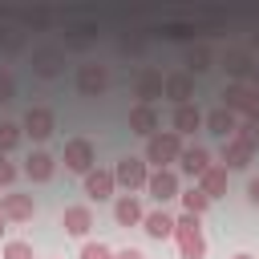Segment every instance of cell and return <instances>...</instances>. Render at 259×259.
Here are the masks:
<instances>
[{
	"mask_svg": "<svg viewBox=\"0 0 259 259\" xmlns=\"http://www.w3.org/2000/svg\"><path fill=\"white\" fill-rule=\"evenodd\" d=\"M174 243L182 259H202L206 255V239H202V219L198 214H182L174 219Z\"/></svg>",
	"mask_w": 259,
	"mask_h": 259,
	"instance_id": "1",
	"label": "cell"
},
{
	"mask_svg": "<svg viewBox=\"0 0 259 259\" xmlns=\"http://www.w3.org/2000/svg\"><path fill=\"white\" fill-rule=\"evenodd\" d=\"M182 134H174V130H166V134H154L150 142H146V166H154V170H170V162H178L182 158Z\"/></svg>",
	"mask_w": 259,
	"mask_h": 259,
	"instance_id": "2",
	"label": "cell"
},
{
	"mask_svg": "<svg viewBox=\"0 0 259 259\" xmlns=\"http://www.w3.org/2000/svg\"><path fill=\"white\" fill-rule=\"evenodd\" d=\"M223 109H231L235 117L243 121H259V93L247 85V81H231L223 89Z\"/></svg>",
	"mask_w": 259,
	"mask_h": 259,
	"instance_id": "3",
	"label": "cell"
},
{
	"mask_svg": "<svg viewBox=\"0 0 259 259\" xmlns=\"http://www.w3.org/2000/svg\"><path fill=\"white\" fill-rule=\"evenodd\" d=\"M93 162H97V150H93L89 138H69L65 142V170H73V174L85 178L93 170Z\"/></svg>",
	"mask_w": 259,
	"mask_h": 259,
	"instance_id": "4",
	"label": "cell"
},
{
	"mask_svg": "<svg viewBox=\"0 0 259 259\" xmlns=\"http://www.w3.org/2000/svg\"><path fill=\"white\" fill-rule=\"evenodd\" d=\"M113 178H117V186H125V194L146 190V182H150V166H146V158H121V162L113 166Z\"/></svg>",
	"mask_w": 259,
	"mask_h": 259,
	"instance_id": "5",
	"label": "cell"
},
{
	"mask_svg": "<svg viewBox=\"0 0 259 259\" xmlns=\"http://www.w3.org/2000/svg\"><path fill=\"white\" fill-rule=\"evenodd\" d=\"M105 89H109V73H105V65L85 61V65L77 69V93H81V97H101Z\"/></svg>",
	"mask_w": 259,
	"mask_h": 259,
	"instance_id": "6",
	"label": "cell"
},
{
	"mask_svg": "<svg viewBox=\"0 0 259 259\" xmlns=\"http://www.w3.org/2000/svg\"><path fill=\"white\" fill-rule=\"evenodd\" d=\"M53 130H57V117H53V109H49V105H32V109L24 113V134H28L32 142L53 138Z\"/></svg>",
	"mask_w": 259,
	"mask_h": 259,
	"instance_id": "7",
	"label": "cell"
},
{
	"mask_svg": "<svg viewBox=\"0 0 259 259\" xmlns=\"http://www.w3.org/2000/svg\"><path fill=\"white\" fill-rule=\"evenodd\" d=\"M134 93H138V105H154L158 97H166V77H162V73H154V69H142V73H138Z\"/></svg>",
	"mask_w": 259,
	"mask_h": 259,
	"instance_id": "8",
	"label": "cell"
},
{
	"mask_svg": "<svg viewBox=\"0 0 259 259\" xmlns=\"http://www.w3.org/2000/svg\"><path fill=\"white\" fill-rule=\"evenodd\" d=\"M146 190H150V198H154V202H170V198H178V194H182V190H178V174H174V170H150Z\"/></svg>",
	"mask_w": 259,
	"mask_h": 259,
	"instance_id": "9",
	"label": "cell"
},
{
	"mask_svg": "<svg viewBox=\"0 0 259 259\" xmlns=\"http://www.w3.org/2000/svg\"><path fill=\"white\" fill-rule=\"evenodd\" d=\"M0 210L8 223H28L36 214V202H32V194H0Z\"/></svg>",
	"mask_w": 259,
	"mask_h": 259,
	"instance_id": "10",
	"label": "cell"
},
{
	"mask_svg": "<svg viewBox=\"0 0 259 259\" xmlns=\"http://www.w3.org/2000/svg\"><path fill=\"white\" fill-rule=\"evenodd\" d=\"M65 65V53L57 45H45V49H32V73L36 77H57Z\"/></svg>",
	"mask_w": 259,
	"mask_h": 259,
	"instance_id": "11",
	"label": "cell"
},
{
	"mask_svg": "<svg viewBox=\"0 0 259 259\" xmlns=\"http://www.w3.org/2000/svg\"><path fill=\"white\" fill-rule=\"evenodd\" d=\"M255 65H259V61H255L247 49H231V53L223 57V69H227V77H231V81H251Z\"/></svg>",
	"mask_w": 259,
	"mask_h": 259,
	"instance_id": "12",
	"label": "cell"
},
{
	"mask_svg": "<svg viewBox=\"0 0 259 259\" xmlns=\"http://www.w3.org/2000/svg\"><path fill=\"white\" fill-rule=\"evenodd\" d=\"M113 190H117V178H113V170H89L85 174V194L89 198H97V202H105V198H113Z\"/></svg>",
	"mask_w": 259,
	"mask_h": 259,
	"instance_id": "13",
	"label": "cell"
},
{
	"mask_svg": "<svg viewBox=\"0 0 259 259\" xmlns=\"http://www.w3.org/2000/svg\"><path fill=\"white\" fill-rule=\"evenodd\" d=\"M130 134H138V138H154L158 134V109L154 105H134L130 109Z\"/></svg>",
	"mask_w": 259,
	"mask_h": 259,
	"instance_id": "14",
	"label": "cell"
},
{
	"mask_svg": "<svg viewBox=\"0 0 259 259\" xmlns=\"http://www.w3.org/2000/svg\"><path fill=\"white\" fill-rule=\"evenodd\" d=\"M142 219H146V210H142L138 194H121L113 202V223L117 227H142Z\"/></svg>",
	"mask_w": 259,
	"mask_h": 259,
	"instance_id": "15",
	"label": "cell"
},
{
	"mask_svg": "<svg viewBox=\"0 0 259 259\" xmlns=\"http://www.w3.org/2000/svg\"><path fill=\"white\" fill-rule=\"evenodd\" d=\"M61 227H65V235L85 239V235H89V227H93V210H89V206H65Z\"/></svg>",
	"mask_w": 259,
	"mask_h": 259,
	"instance_id": "16",
	"label": "cell"
},
{
	"mask_svg": "<svg viewBox=\"0 0 259 259\" xmlns=\"http://www.w3.org/2000/svg\"><path fill=\"white\" fill-rule=\"evenodd\" d=\"M166 97L174 101V109L178 105H190V97H194V77L182 69V73H170L166 77Z\"/></svg>",
	"mask_w": 259,
	"mask_h": 259,
	"instance_id": "17",
	"label": "cell"
},
{
	"mask_svg": "<svg viewBox=\"0 0 259 259\" xmlns=\"http://www.w3.org/2000/svg\"><path fill=\"white\" fill-rule=\"evenodd\" d=\"M251 158H255V150H251L247 142H239V138H227V142H223V166H227V170H247Z\"/></svg>",
	"mask_w": 259,
	"mask_h": 259,
	"instance_id": "18",
	"label": "cell"
},
{
	"mask_svg": "<svg viewBox=\"0 0 259 259\" xmlns=\"http://www.w3.org/2000/svg\"><path fill=\"white\" fill-rule=\"evenodd\" d=\"M202 125H206L214 138H223V142H227V138H235V130H239V117H235L231 109H223V105H219V109H210V113H206V121H202Z\"/></svg>",
	"mask_w": 259,
	"mask_h": 259,
	"instance_id": "19",
	"label": "cell"
},
{
	"mask_svg": "<svg viewBox=\"0 0 259 259\" xmlns=\"http://www.w3.org/2000/svg\"><path fill=\"white\" fill-rule=\"evenodd\" d=\"M202 121H206V113H202L194 101L174 109V134H182V138H186V134H194V130H202Z\"/></svg>",
	"mask_w": 259,
	"mask_h": 259,
	"instance_id": "20",
	"label": "cell"
},
{
	"mask_svg": "<svg viewBox=\"0 0 259 259\" xmlns=\"http://www.w3.org/2000/svg\"><path fill=\"white\" fill-rule=\"evenodd\" d=\"M24 174H28L32 182H49V178L57 174V162H53V154H45V150H32V154H28V162H24Z\"/></svg>",
	"mask_w": 259,
	"mask_h": 259,
	"instance_id": "21",
	"label": "cell"
},
{
	"mask_svg": "<svg viewBox=\"0 0 259 259\" xmlns=\"http://www.w3.org/2000/svg\"><path fill=\"white\" fill-rule=\"evenodd\" d=\"M198 190H202L210 202H214V198H223V194H227V166H223V162H214V166L198 178Z\"/></svg>",
	"mask_w": 259,
	"mask_h": 259,
	"instance_id": "22",
	"label": "cell"
},
{
	"mask_svg": "<svg viewBox=\"0 0 259 259\" xmlns=\"http://www.w3.org/2000/svg\"><path fill=\"white\" fill-rule=\"evenodd\" d=\"M178 162H182V174H190V178H202V174L214 166V162H210V154H206L202 146H190V150H182V158H178Z\"/></svg>",
	"mask_w": 259,
	"mask_h": 259,
	"instance_id": "23",
	"label": "cell"
},
{
	"mask_svg": "<svg viewBox=\"0 0 259 259\" xmlns=\"http://www.w3.org/2000/svg\"><path fill=\"white\" fill-rule=\"evenodd\" d=\"M142 231H146L150 239H174V219H170L166 210H150V214L142 219Z\"/></svg>",
	"mask_w": 259,
	"mask_h": 259,
	"instance_id": "24",
	"label": "cell"
},
{
	"mask_svg": "<svg viewBox=\"0 0 259 259\" xmlns=\"http://www.w3.org/2000/svg\"><path fill=\"white\" fill-rule=\"evenodd\" d=\"M206 69H214V53H210L206 45H194V49L186 53V73L194 77V73H206Z\"/></svg>",
	"mask_w": 259,
	"mask_h": 259,
	"instance_id": "25",
	"label": "cell"
},
{
	"mask_svg": "<svg viewBox=\"0 0 259 259\" xmlns=\"http://www.w3.org/2000/svg\"><path fill=\"white\" fill-rule=\"evenodd\" d=\"M178 198H182V206H186V214H198V219H202V214H206V206H210V198H206V194H202L198 186H190V190H182Z\"/></svg>",
	"mask_w": 259,
	"mask_h": 259,
	"instance_id": "26",
	"label": "cell"
},
{
	"mask_svg": "<svg viewBox=\"0 0 259 259\" xmlns=\"http://www.w3.org/2000/svg\"><path fill=\"white\" fill-rule=\"evenodd\" d=\"M20 138H24V125H16V121H0V154L16 150Z\"/></svg>",
	"mask_w": 259,
	"mask_h": 259,
	"instance_id": "27",
	"label": "cell"
},
{
	"mask_svg": "<svg viewBox=\"0 0 259 259\" xmlns=\"http://www.w3.org/2000/svg\"><path fill=\"white\" fill-rule=\"evenodd\" d=\"M235 138H239V142H247L251 150H259V121H239Z\"/></svg>",
	"mask_w": 259,
	"mask_h": 259,
	"instance_id": "28",
	"label": "cell"
},
{
	"mask_svg": "<svg viewBox=\"0 0 259 259\" xmlns=\"http://www.w3.org/2000/svg\"><path fill=\"white\" fill-rule=\"evenodd\" d=\"M4 259H36V255H32V243L12 239V243H4Z\"/></svg>",
	"mask_w": 259,
	"mask_h": 259,
	"instance_id": "29",
	"label": "cell"
},
{
	"mask_svg": "<svg viewBox=\"0 0 259 259\" xmlns=\"http://www.w3.org/2000/svg\"><path fill=\"white\" fill-rule=\"evenodd\" d=\"M12 97H16V81H12L8 69H0V105H8Z\"/></svg>",
	"mask_w": 259,
	"mask_h": 259,
	"instance_id": "30",
	"label": "cell"
},
{
	"mask_svg": "<svg viewBox=\"0 0 259 259\" xmlns=\"http://www.w3.org/2000/svg\"><path fill=\"white\" fill-rule=\"evenodd\" d=\"M77 259H113V251H109V247H105V243H85V247H81V255H77Z\"/></svg>",
	"mask_w": 259,
	"mask_h": 259,
	"instance_id": "31",
	"label": "cell"
},
{
	"mask_svg": "<svg viewBox=\"0 0 259 259\" xmlns=\"http://www.w3.org/2000/svg\"><path fill=\"white\" fill-rule=\"evenodd\" d=\"M16 174H20V170H16L12 162H8V154H0V186H8V182H16Z\"/></svg>",
	"mask_w": 259,
	"mask_h": 259,
	"instance_id": "32",
	"label": "cell"
},
{
	"mask_svg": "<svg viewBox=\"0 0 259 259\" xmlns=\"http://www.w3.org/2000/svg\"><path fill=\"white\" fill-rule=\"evenodd\" d=\"M247 198H251V206H259V178L247 182Z\"/></svg>",
	"mask_w": 259,
	"mask_h": 259,
	"instance_id": "33",
	"label": "cell"
},
{
	"mask_svg": "<svg viewBox=\"0 0 259 259\" xmlns=\"http://www.w3.org/2000/svg\"><path fill=\"white\" fill-rule=\"evenodd\" d=\"M113 259H146L138 247H125V251H113Z\"/></svg>",
	"mask_w": 259,
	"mask_h": 259,
	"instance_id": "34",
	"label": "cell"
},
{
	"mask_svg": "<svg viewBox=\"0 0 259 259\" xmlns=\"http://www.w3.org/2000/svg\"><path fill=\"white\" fill-rule=\"evenodd\" d=\"M247 85H251V89L259 93V65H255V73H251V81H247Z\"/></svg>",
	"mask_w": 259,
	"mask_h": 259,
	"instance_id": "35",
	"label": "cell"
},
{
	"mask_svg": "<svg viewBox=\"0 0 259 259\" xmlns=\"http://www.w3.org/2000/svg\"><path fill=\"white\" fill-rule=\"evenodd\" d=\"M4 231H8V219H4V210H0V235H4Z\"/></svg>",
	"mask_w": 259,
	"mask_h": 259,
	"instance_id": "36",
	"label": "cell"
},
{
	"mask_svg": "<svg viewBox=\"0 0 259 259\" xmlns=\"http://www.w3.org/2000/svg\"><path fill=\"white\" fill-rule=\"evenodd\" d=\"M231 259H255V255H247V251H239V255H231Z\"/></svg>",
	"mask_w": 259,
	"mask_h": 259,
	"instance_id": "37",
	"label": "cell"
}]
</instances>
